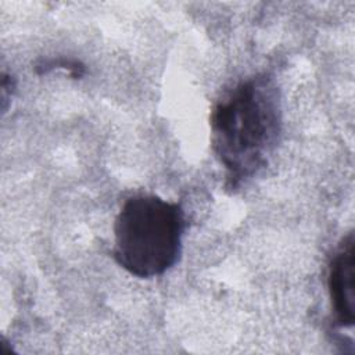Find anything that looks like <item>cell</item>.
I'll return each instance as SVG.
<instances>
[{
  "mask_svg": "<svg viewBox=\"0 0 355 355\" xmlns=\"http://www.w3.org/2000/svg\"><path fill=\"white\" fill-rule=\"evenodd\" d=\"M282 133L279 87L268 75H254L219 100L211 115V146L236 190L268 162Z\"/></svg>",
  "mask_w": 355,
  "mask_h": 355,
  "instance_id": "6da1fadb",
  "label": "cell"
},
{
  "mask_svg": "<svg viewBox=\"0 0 355 355\" xmlns=\"http://www.w3.org/2000/svg\"><path fill=\"white\" fill-rule=\"evenodd\" d=\"M184 232L183 209L178 202L154 194L128 198L114 223V258L140 279L164 275L180 258Z\"/></svg>",
  "mask_w": 355,
  "mask_h": 355,
  "instance_id": "7a4b0ae2",
  "label": "cell"
},
{
  "mask_svg": "<svg viewBox=\"0 0 355 355\" xmlns=\"http://www.w3.org/2000/svg\"><path fill=\"white\" fill-rule=\"evenodd\" d=\"M327 287L334 323L351 327L355 323V239L348 233L334 252L327 273Z\"/></svg>",
  "mask_w": 355,
  "mask_h": 355,
  "instance_id": "3957f363",
  "label": "cell"
}]
</instances>
